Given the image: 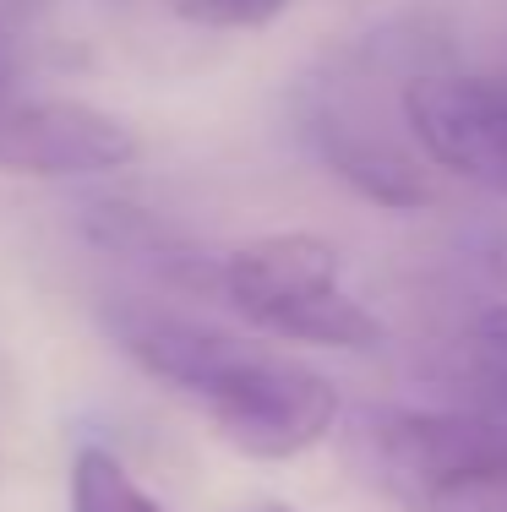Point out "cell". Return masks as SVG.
<instances>
[{"label": "cell", "mask_w": 507, "mask_h": 512, "mask_svg": "<svg viewBox=\"0 0 507 512\" xmlns=\"http://www.w3.org/2000/svg\"><path fill=\"white\" fill-rule=\"evenodd\" d=\"M164 11H175L191 28H219V33H251L268 28L289 11V0H159Z\"/></svg>", "instance_id": "9c48e42d"}, {"label": "cell", "mask_w": 507, "mask_h": 512, "mask_svg": "<svg viewBox=\"0 0 507 512\" xmlns=\"http://www.w3.org/2000/svg\"><path fill=\"white\" fill-rule=\"evenodd\" d=\"M213 420V431L224 436L235 453L284 463L300 458L333 431L338 420V387L322 371L273 355V349L251 344L246 360L213 387L197 404Z\"/></svg>", "instance_id": "6da1fadb"}, {"label": "cell", "mask_w": 507, "mask_h": 512, "mask_svg": "<svg viewBox=\"0 0 507 512\" xmlns=\"http://www.w3.org/2000/svg\"><path fill=\"white\" fill-rule=\"evenodd\" d=\"M104 333L115 338V349L137 371H148L153 382H164L169 393L191 398V404H202L251 349L246 338L224 333L202 316L153 306V300H110L104 306Z\"/></svg>", "instance_id": "5b68a950"}, {"label": "cell", "mask_w": 507, "mask_h": 512, "mask_svg": "<svg viewBox=\"0 0 507 512\" xmlns=\"http://www.w3.org/2000/svg\"><path fill=\"white\" fill-rule=\"evenodd\" d=\"M6 93H17V44L0 33V99H6Z\"/></svg>", "instance_id": "8fae6325"}, {"label": "cell", "mask_w": 507, "mask_h": 512, "mask_svg": "<svg viewBox=\"0 0 507 512\" xmlns=\"http://www.w3.org/2000/svg\"><path fill=\"white\" fill-rule=\"evenodd\" d=\"M66 512H169L126 474V463L104 447H77L66 480Z\"/></svg>", "instance_id": "ba28073f"}, {"label": "cell", "mask_w": 507, "mask_h": 512, "mask_svg": "<svg viewBox=\"0 0 507 512\" xmlns=\"http://www.w3.org/2000/svg\"><path fill=\"white\" fill-rule=\"evenodd\" d=\"M137 153V131L88 99H44V93L0 99V175L88 180L131 169Z\"/></svg>", "instance_id": "7a4b0ae2"}, {"label": "cell", "mask_w": 507, "mask_h": 512, "mask_svg": "<svg viewBox=\"0 0 507 512\" xmlns=\"http://www.w3.org/2000/svg\"><path fill=\"white\" fill-rule=\"evenodd\" d=\"M306 131H311L317 158L328 164V175H338L366 202L393 207V213H409V207L431 202V180L420 169V158L404 153L393 137H382L377 126L344 115V109H317Z\"/></svg>", "instance_id": "8992f818"}, {"label": "cell", "mask_w": 507, "mask_h": 512, "mask_svg": "<svg viewBox=\"0 0 507 512\" xmlns=\"http://www.w3.org/2000/svg\"><path fill=\"white\" fill-rule=\"evenodd\" d=\"M464 409L507 425V300L486 306L469 322L464 344Z\"/></svg>", "instance_id": "52a82bcc"}, {"label": "cell", "mask_w": 507, "mask_h": 512, "mask_svg": "<svg viewBox=\"0 0 507 512\" xmlns=\"http://www.w3.org/2000/svg\"><path fill=\"white\" fill-rule=\"evenodd\" d=\"M404 126L431 164L507 197V77H415Z\"/></svg>", "instance_id": "3957f363"}, {"label": "cell", "mask_w": 507, "mask_h": 512, "mask_svg": "<svg viewBox=\"0 0 507 512\" xmlns=\"http://www.w3.org/2000/svg\"><path fill=\"white\" fill-rule=\"evenodd\" d=\"M333 289H344V256L333 240L306 235V229L257 235L224 251L213 267V295L229 300L257 333H273L289 311L333 295Z\"/></svg>", "instance_id": "277c9868"}, {"label": "cell", "mask_w": 507, "mask_h": 512, "mask_svg": "<svg viewBox=\"0 0 507 512\" xmlns=\"http://www.w3.org/2000/svg\"><path fill=\"white\" fill-rule=\"evenodd\" d=\"M475 256L486 262V273L507 289V229H491V235L480 240V251H475Z\"/></svg>", "instance_id": "30bf717a"}, {"label": "cell", "mask_w": 507, "mask_h": 512, "mask_svg": "<svg viewBox=\"0 0 507 512\" xmlns=\"http://www.w3.org/2000/svg\"><path fill=\"white\" fill-rule=\"evenodd\" d=\"M251 512H295V507H284V502H262V507H251Z\"/></svg>", "instance_id": "7c38bea8"}]
</instances>
